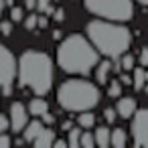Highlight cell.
Here are the masks:
<instances>
[{
	"mask_svg": "<svg viewBox=\"0 0 148 148\" xmlns=\"http://www.w3.org/2000/svg\"><path fill=\"white\" fill-rule=\"evenodd\" d=\"M120 81H122L124 85H132V83H134V79H132L128 73H120Z\"/></svg>",
	"mask_w": 148,
	"mask_h": 148,
	"instance_id": "obj_31",
	"label": "cell"
},
{
	"mask_svg": "<svg viewBox=\"0 0 148 148\" xmlns=\"http://www.w3.org/2000/svg\"><path fill=\"white\" fill-rule=\"evenodd\" d=\"M71 128H73V124H71V122H69V120H67V122H63V124H61V130H63V132H69V130H71Z\"/></svg>",
	"mask_w": 148,
	"mask_h": 148,
	"instance_id": "obj_35",
	"label": "cell"
},
{
	"mask_svg": "<svg viewBox=\"0 0 148 148\" xmlns=\"http://www.w3.org/2000/svg\"><path fill=\"white\" fill-rule=\"evenodd\" d=\"M116 110H118V116L120 118L128 120V118H132L136 114V99L134 97H118Z\"/></svg>",
	"mask_w": 148,
	"mask_h": 148,
	"instance_id": "obj_9",
	"label": "cell"
},
{
	"mask_svg": "<svg viewBox=\"0 0 148 148\" xmlns=\"http://www.w3.org/2000/svg\"><path fill=\"white\" fill-rule=\"evenodd\" d=\"M101 99L97 85L85 79H67L57 91V101L67 112H87L93 110Z\"/></svg>",
	"mask_w": 148,
	"mask_h": 148,
	"instance_id": "obj_4",
	"label": "cell"
},
{
	"mask_svg": "<svg viewBox=\"0 0 148 148\" xmlns=\"http://www.w3.org/2000/svg\"><path fill=\"white\" fill-rule=\"evenodd\" d=\"M93 144H95V136L89 134V132H83V134H81V144H79V146H83V148H91Z\"/></svg>",
	"mask_w": 148,
	"mask_h": 148,
	"instance_id": "obj_24",
	"label": "cell"
},
{
	"mask_svg": "<svg viewBox=\"0 0 148 148\" xmlns=\"http://www.w3.org/2000/svg\"><path fill=\"white\" fill-rule=\"evenodd\" d=\"M126 142H128V138H126V130H122V128L112 130V146H116V148H124Z\"/></svg>",
	"mask_w": 148,
	"mask_h": 148,
	"instance_id": "obj_16",
	"label": "cell"
},
{
	"mask_svg": "<svg viewBox=\"0 0 148 148\" xmlns=\"http://www.w3.org/2000/svg\"><path fill=\"white\" fill-rule=\"evenodd\" d=\"M53 2H55V0H37V8H39L43 14H47V16H53V12H55Z\"/></svg>",
	"mask_w": 148,
	"mask_h": 148,
	"instance_id": "obj_20",
	"label": "cell"
},
{
	"mask_svg": "<svg viewBox=\"0 0 148 148\" xmlns=\"http://www.w3.org/2000/svg\"><path fill=\"white\" fill-rule=\"evenodd\" d=\"M53 142H55V132L51 128H43L39 132V136L33 140V144L37 148H49V146H53Z\"/></svg>",
	"mask_w": 148,
	"mask_h": 148,
	"instance_id": "obj_11",
	"label": "cell"
},
{
	"mask_svg": "<svg viewBox=\"0 0 148 148\" xmlns=\"http://www.w3.org/2000/svg\"><path fill=\"white\" fill-rule=\"evenodd\" d=\"M27 124H29L27 108L21 101L10 103V126H12V132H23L27 128Z\"/></svg>",
	"mask_w": 148,
	"mask_h": 148,
	"instance_id": "obj_8",
	"label": "cell"
},
{
	"mask_svg": "<svg viewBox=\"0 0 148 148\" xmlns=\"http://www.w3.org/2000/svg\"><path fill=\"white\" fill-rule=\"evenodd\" d=\"M18 83L35 95H47L53 87V61L47 53L27 49L18 59Z\"/></svg>",
	"mask_w": 148,
	"mask_h": 148,
	"instance_id": "obj_2",
	"label": "cell"
},
{
	"mask_svg": "<svg viewBox=\"0 0 148 148\" xmlns=\"http://www.w3.org/2000/svg\"><path fill=\"white\" fill-rule=\"evenodd\" d=\"M138 2H140L142 6H146V8H148V0H138Z\"/></svg>",
	"mask_w": 148,
	"mask_h": 148,
	"instance_id": "obj_39",
	"label": "cell"
},
{
	"mask_svg": "<svg viewBox=\"0 0 148 148\" xmlns=\"http://www.w3.org/2000/svg\"><path fill=\"white\" fill-rule=\"evenodd\" d=\"M120 61H122V67H124V71H134V65H136V59H134L132 55H128V53H124V55L120 57Z\"/></svg>",
	"mask_w": 148,
	"mask_h": 148,
	"instance_id": "obj_21",
	"label": "cell"
},
{
	"mask_svg": "<svg viewBox=\"0 0 148 148\" xmlns=\"http://www.w3.org/2000/svg\"><path fill=\"white\" fill-rule=\"evenodd\" d=\"M61 35H63V33H61L59 29H55V31H53V39H55V41H59V39H61Z\"/></svg>",
	"mask_w": 148,
	"mask_h": 148,
	"instance_id": "obj_38",
	"label": "cell"
},
{
	"mask_svg": "<svg viewBox=\"0 0 148 148\" xmlns=\"http://www.w3.org/2000/svg\"><path fill=\"white\" fill-rule=\"evenodd\" d=\"M25 29H27V31H35V29H39V16H37V14H29V16H25Z\"/></svg>",
	"mask_w": 148,
	"mask_h": 148,
	"instance_id": "obj_22",
	"label": "cell"
},
{
	"mask_svg": "<svg viewBox=\"0 0 148 148\" xmlns=\"http://www.w3.org/2000/svg\"><path fill=\"white\" fill-rule=\"evenodd\" d=\"M10 21H12V23H21V21H25V12H23V8H18V6H10Z\"/></svg>",
	"mask_w": 148,
	"mask_h": 148,
	"instance_id": "obj_23",
	"label": "cell"
},
{
	"mask_svg": "<svg viewBox=\"0 0 148 148\" xmlns=\"http://www.w3.org/2000/svg\"><path fill=\"white\" fill-rule=\"evenodd\" d=\"M41 118H43V122H45L47 126H51V124L55 122V116H53V114H49V112H45V114H43Z\"/></svg>",
	"mask_w": 148,
	"mask_h": 148,
	"instance_id": "obj_32",
	"label": "cell"
},
{
	"mask_svg": "<svg viewBox=\"0 0 148 148\" xmlns=\"http://www.w3.org/2000/svg\"><path fill=\"white\" fill-rule=\"evenodd\" d=\"M87 37L95 49L112 61L120 59L132 45V33L116 21H91L87 25Z\"/></svg>",
	"mask_w": 148,
	"mask_h": 148,
	"instance_id": "obj_3",
	"label": "cell"
},
{
	"mask_svg": "<svg viewBox=\"0 0 148 148\" xmlns=\"http://www.w3.org/2000/svg\"><path fill=\"white\" fill-rule=\"evenodd\" d=\"M53 146H55V148H65V146H69V142H67V140H55Z\"/></svg>",
	"mask_w": 148,
	"mask_h": 148,
	"instance_id": "obj_34",
	"label": "cell"
},
{
	"mask_svg": "<svg viewBox=\"0 0 148 148\" xmlns=\"http://www.w3.org/2000/svg\"><path fill=\"white\" fill-rule=\"evenodd\" d=\"M122 81L120 79H114V81H110L108 83V95L110 97H114V99H118V97H122Z\"/></svg>",
	"mask_w": 148,
	"mask_h": 148,
	"instance_id": "obj_18",
	"label": "cell"
},
{
	"mask_svg": "<svg viewBox=\"0 0 148 148\" xmlns=\"http://www.w3.org/2000/svg\"><path fill=\"white\" fill-rule=\"evenodd\" d=\"M132 136L136 146H148V108L138 110L132 120Z\"/></svg>",
	"mask_w": 148,
	"mask_h": 148,
	"instance_id": "obj_7",
	"label": "cell"
},
{
	"mask_svg": "<svg viewBox=\"0 0 148 148\" xmlns=\"http://www.w3.org/2000/svg\"><path fill=\"white\" fill-rule=\"evenodd\" d=\"M138 63L142 67H148V47H142L140 49V55H138Z\"/></svg>",
	"mask_w": 148,
	"mask_h": 148,
	"instance_id": "obj_27",
	"label": "cell"
},
{
	"mask_svg": "<svg viewBox=\"0 0 148 148\" xmlns=\"http://www.w3.org/2000/svg\"><path fill=\"white\" fill-rule=\"evenodd\" d=\"M55 2H57V0H55Z\"/></svg>",
	"mask_w": 148,
	"mask_h": 148,
	"instance_id": "obj_42",
	"label": "cell"
},
{
	"mask_svg": "<svg viewBox=\"0 0 148 148\" xmlns=\"http://www.w3.org/2000/svg\"><path fill=\"white\" fill-rule=\"evenodd\" d=\"M53 21H55V23H63V21H65V10H63V8H55Z\"/></svg>",
	"mask_w": 148,
	"mask_h": 148,
	"instance_id": "obj_29",
	"label": "cell"
},
{
	"mask_svg": "<svg viewBox=\"0 0 148 148\" xmlns=\"http://www.w3.org/2000/svg\"><path fill=\"white\" fill-rule=\"evenodd\" d=\"M95 144L101 146V148H106V146L112 144V132H110L106 126H99V128L95 130Z\"/></svg>",
	"mask_w": 148,
	"mask_h": 148,
	"instance_id": "obj_15",
	"label": "cell"
},
{
	"mask_svg": "<svg viewBox=\"0 0 148 148\" xmlns=\"http://www.w3.org/2000/svg\"><path fill=\"white\" fill-rule=\"evenodd\" d=\"M25 4H27L29 10H31V8H37V0H25Z\"/></svg>",
	"mask_w": 148,
	"mask_h": 148,
	"instance_id": "obj_36",
	"label": "cell"
},
{
	"mask_svg": "<svg viewBox=\"0 0 148 148\" xmlns=\"http://www.w3.org/2000/svg\"><path fill=\"white\" fill-rule=\"evenodd\" d=\"M16 73H18V63L12 51L4 45H0V93L2 95L12 93V83Z\"/></svg>",
	"mask_w": 148,
	"mask_h": 148,
	"instance_id": "obj_6",
	"label": "cell"
},
{
	"mask_svg": "<svg viewBox=\"0 0 148 148\" xmlns=\"http://www.w3.org/2000/svg\"><path fill=\"white\" fill-rule=\"evenodd\" d=\"M57 63L63 71L75 75H87L99 63V51L83 35H69L57 49Z\"/></svg>",
	"mask_w": 148,
	"mask_h": 148,
	"instance_id": "obj_1",
	"label": "cell"
},
{
	"mask_svg": "<svg viewBox=\"0 0 148 148\" xmlns=\"http://www.w3.org/2000/svg\"><path fill=\"white\" fill-rule=\"evenodd\" d=\"M43 130V124L39 122V120H35V122H31V124H27V128L23 130V136H25V142H33L37 136H39V132Z\"/></svg>",
	"mask_w": 148,
	"mask_h": 148,
	"instance_id": "obj_14",
	"label": "cell"
},
{
	"mask_svg": "<svg viewBox=\"0 0 148 148\" xmlns=\"http://www.w3.org/2000/svg\"><path fill=\"white\" fill-rule=\"evenodd\" d=\"M77 124L81 126V128H91L93 124H95V116L87 110V112H79V116H77Z\"/></svg>",
	"mask_w": 148,
	"mask_h": 148,
	"instance_id": "obj_17",
	"label": "cell"
},
{
	"mask_svg": "<svg viewBox=\"0 0 148 148\" xmlns=\"http://www.w3.org/2000/svg\"><path fill=\"white\" fill-rule=\"evenodd\" d=\"M144 91H146V93H148V85H144Z\"/></svg>",
	"mask_w": 148,
	"mask_h": 148,
	"instance_id": "obj_41",
	"label": "cell"
},
{
	"mask_svg": "<svg viewBox=\"0 0 148 148\" xmlns=\"http://www.w3.org/2000/svg\"><path fill=\"white\" fill-rule=\"evenodd\" d=\"M116 116H118V110H112V108H106V110H103V118H106V122L114 124V122H116Z\"/></svg>",
	"mask_w": 148,
	"mask_h": 148,
	"instance_id": "obj_26",
	"label": "cell"
},
{
	"mask_svg": "<svg viewBox=\"0 0 148 148\" xmlns=\"http://www.w3.org/2000/svg\"><path fill=\"white\" fill-rule=\"evenodd\" d=\"M12 25H14V23H12L10 18H8V21H0V33H2L4 37H10V35H12Z\"/></svg>",
	"mask_w": 148,
	"mask_h": 148,
	"instance_id": "obj_25",
	"label": "cell"
},
{
	"mask_svg": "<svg viewBox=\"0 0 148 148\" xmlns=\"http://www.w3.org/2000/svg\"><path fill=\"white\" fill-rule=\"evenodd\" d=\"M49 27V21H47V14L39 16V29H47Z\"/></svg>",
	"mask_w": 148,
	"mask_h": 148,
	"instance_id": "obj_33",
	"label": "cell"
},
{
	"mask_svg": "<svg viewBox=\"0 0 148 148\" xmlns=\"http://www.w3.org/2000/svg\"><path fill=\"white\" fill-rule=\"evenodd\" d=\"M110 71H114V63H112V59L108 57L106 61H99V63L95 65V79H97V83H108Z\"/></svg>",
	"mask_w": 148,
	"mask_h": 148,
	"instance_id": "obj_10",
	"label": "cell"
},
{
	"mask_svg": "<svg viewBox=\"0 0 148 148\" xmlns=\"http://www.w3.org/2000/svg\"><path fill=\"white\" fill-rule=\"evenodd\" d=\"M4 6H8V4H6V0H0V21H2V12H4Z\"/></svg>",
	"mask_w": 148,
	"mask_h": 148,
	"instance_id": "obj_37",
	"label": "cell"
},
{
	"mask_svg": "<svg viewBox=\"0 0 148 148\" xmlns=\"http://www.w3.org/2000/svg\"><path fill=\"white\" fill-rule=\"evenodd\" d=\"M81 128H71L69 130V138H67V142H69V148H77L79 144H81Z\"/></svg>",
	"mask_w": 148,
	"mask_h": 148,
	"instance_id": "obj_19",
	"label": "cell"
},
{
	"mask_svg": "<svg viewBox=\"0 0 148 148\" xmlns=\"http://www.w3.org/2000/svg\"><path fill=\"white\" fill-rule=\"evenodd\" d=\"M132 79H134L132 87H134L136 91H142V89H144V85L148 83V79H146V71H144V67H142V65H140V67H134V75H132Z\"/></svg>",
	"mask_w": 148,
	"mask_h": 148,
	"instance_id": "obj_13",
	"label": "cell"
},
{
	"mask_svg": "<svg viewBox=\"0 0 148 148\" xmlns=\"http://www.w3.org/2000/svg\"><path fill=\"white\" fill-rule=\"evenodd\" d=\"M8 128H10V118H8V116H4V114H0V134L6 132Z\"/></svg>",
	"mask_w": 148,
	"mask_h": 148,
	"instance_id": "obj_28",
	"label": "cell"
},
{
	"mask_svg": "<svg viewBox=\"0 0 148 148\" xmlns=\"http://www.w3.org/2000/svg\"><path fill=\"white\" fill-rule=\"evenodd\" d=\"M12 2H14V0H6V4H8V6H12Z\"/></svg>",
	"mask_w": 148,
	"mask_h": 148,
	"instance_id": "obj_40",
	"label": "cell"
},
{
	"mask_svg": "<svg viewBox=\"0 0 148 148\" xmlns=\"http://www.w3.org/2000/svg\"><path fill=\"white\" fill-rule=\"evenodd\" d=\"M85 8L106 21L116 23H128L134 16V4L132 0H83Z\"/></svg>",
	"mask_w": 148,
	"mask_h": 148,
	"instance_id": "obj_5",
	"label": "cell"
},
{
	"mask_svg": "<svg viewBox=\"0 0 148 148\" xmlns=\"http://www.w3.org/2000/svg\"><path fill=\"white\" fill-rule=\"evenodd\" d=\"M29 112H31L33 116H43L45 112H49V103H47V99H43V95H37L35 99H31V103H29Z\"/></svg>",
	"mask_w": 148,
	"mask_h": 148,
	"instance_id": "obj_12",
	"label": "cell"
},
{
	"mask_svg": "<svg viewBox=\"0 0 148 148\" xmlns=\"http://www.w3.org/2000/svg\"><path fill=\"white\" fill-rule=\"evenodd\" d=\"M10 144H12L10 136H8L6 132H2V134H0V148H6V146H10Z\"/></svg>",
	"mask_w": 148,
	"mask_h": 148,
	"instance_id": "obj_30",
	"label": "cell"
}]
</instances>
